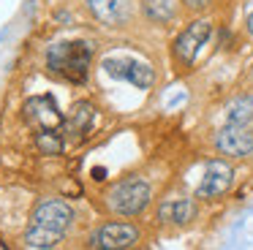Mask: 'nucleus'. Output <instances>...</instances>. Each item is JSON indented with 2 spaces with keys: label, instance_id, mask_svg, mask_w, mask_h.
Wrapping results in <instances>:
<instances>
[{
  "label": "nucleus",
  "instance_id": "f8f14e48",
  "mask_svg": "<svg viewBox=\"0 0 253 250\" xmlns=\"http://www.w3.org/2000/svg\"><path fill=\"white\" fill-rule=\"evenodd\" d=\"M93 125H95V106L93 103H87V101L74 103V109L68 112L66 128L71 130V133H77L79 139H84V136H90Z\"/></svg>",
  "mask_w": 253,
  "mask_h": 250
},
{
  "label": "nucleus",
  "instance_id": "a211bd4d",
  "mask_svg": "<svg viewBox=\"0 0 253 250\" xmlns=\"http://www.w3.org/2000/svg\"><path fill=\"white\" fill-rule=\"evenodd\" d=\"M245 30H248V36L253 38V11L248 14V19H245Z\"/></svg>",
  "mask_w": 253,
  "mask_h": 250
},
{
  "label": "nucleus",
  "instance_id": "7ed1b4c3",
  "mask_svg": "<svg viewBox=\"0 0 253 250\" xmlns=\"http://www.w3.org/2000/svg\"><path fill=\"white\" fill-rule=\"evenodd\" d=\"M150 199H153V190H150V185L139 177L120 179V182L112 185L109 193L104 196L106 209L115 212V215H123V217L142 215V212L147 209Z\"/></svg>",
  "mask_w": 253,
  "mask_h": 250
},
{
  "label": "nucleus",
  "instance_id": "f257e3e1",
  "mask_svg": "<svg viewBox=\"0 0 253 250\" xmlns=\"http://www.w3.org/2000/svg\"><path fill=\"white\" fill-rule=\"evenodd\" d=\"M74 223V209L60 199H49V201H41L36 207L33 217H30V226L25 231V245L28 248H55L66 231L71 228Z\"/></svg>",
  "mask_w": 253,
  "mask_h": 250
},
{
  "label": "nucleus",
  "instance_id": "423d86ee",
  "mask_svg": "<svg viewBox=\"0 0 253 250\" xmlns=\"http://www.w3.org/2000/svg\"><path fill=\"white\" fill-rule=\"evenodd\" d=\"M104 71L115 79H123V82H131L133 87L139 90H150L155 84V71L150 63L144 60H136V57H106L104 60Z\"/></svg>",
  "mask_w": 253,
  "mask_h": 250
},
{
  "label": "nucleus",
  "instance_id": "f3484780",
  "mask_svg": "<svg viewBox=\"0 0 253 250\" xmlns=\"http://www.w3.org/2000/svg\"><path fill=\"white\" fill-rule=\"evenodd\" d=\"M93 179H106V168L104 166H95L93 168Z\"/></svg>",
  "mask_w": 253,
  "mask_h": 250
},
{
  "label": "nucleus",
  "instance_id": "f03ea898",
  "mask_svg": "<svg viewBox=\"0 0 253 250\" xmlns=\"http://www.w3.org/2000/svg\"><path fill=\"white\" fill-rule=\"evenodd\" d=\"M90 57H93V43L87 41H63L49 46L46 52V65L55 71L57 76L82 84L87 82V71H90Z\"/></svg>",
  "mask_w": 253,
  "mask_h": 250
},
{
  "label": "nucleus",
  "instance_id": "20e7f679",
  "mask_svg": "<svg viewBox=\"0 0 253 250\" xmlns=\"http://www.w3.org/2000/svg\"><path fill=\"white\" fill-rule=\"evenodd\" d=\"M210 36H212V22L193 19L191 25L174 38V43H171V54H174V60L182 65V68H191V65L196 63L202 46L210 41Z\"/></svg>",
  "mask_w": 253,
  "mask_h": 250
},
{
  "label": "nucleus",
  "instance_id": "6e6552de",
  "mask_svg": "<svg viewBox=\"0 0 253 250\" xmlns=\"http://www.w3.org/2000/svg\"><path fill=\"white\" fill-rule=\"evenodd\" d=\"M231 185H234V168L220 158H212L204 166V177L196 188V199H218V196L229 193Z\"/></svg>",
  "mask_w": 253,
  "mask_h": 250
},
{
  "label": "nucleus",
  "instance_id": "9d476101",
  "mask_svg": "<svg viewBox=\"0 0 253 250\" xmlns=\"http://www.w3.org/2000/svg\"><path fill=\"white\" fill-rule=\"evenodd\" d=\"M87 8L95 19L109 25V27H120L131 19V5H128V0H87Z\"/></svg>",
  "mask_w": 253,
  "mask_h": 250
},
{
  "label": "nucleus",
  "instance_id": "9b49d317",
  "mask_svg": "<svg viewBox=\"0 0 253 250\" xmlns=\"http://www.w3.org/2000/svg\"><path fill=\"white\" fill-rule=\"evenodd\" d=\"M196 215V201L177 196V199H166L158 207V220L164 226H185L188 220H193Z\"/></svg>",
  "mask_w": 253,
  "mask_h": 250
},
{
  "label": "nucleus",
  "instance_id": "1a4fd4ad",
  "mask_svg": "<svg viewBox=\"0 0 253 250\" xmlns=\"http://www.w3.org/2000/svg\"><path fill=\"white\" fill-rule=\"evenodd\" d=\"M139 242V228L133 223H106L90 237V248L98 250H126Z\"/></svg>",
  "mask_w": 253,
  "mask_h": 250
},
{
  "label": "nucleus",
  "instance_id": "39448f33",
  "mask_svg": "<svg viewBox=\"0 0 253 250\" xmlns=\"http://www.w3.org/2000/svg\"><path fill=\"white\" fill-rule=\"evenodd\" d=\"M215 150L229 158H245L253 152V120H226V125L215 133Z\"/></svg>",
  "mask_w": 253,
  "mask_h": 250
},
{
  "label": "nucleus",
  "instance_id": "dca6fc26",
  "mask_svg": "<svg viewBox=\"0 0 253 250\" xmlns=\"http://www.w3.org/2000/svg\"><path fill=\"white\" fill-rule=\"evenodd\" d=\"M185 3V8H191V11H202V8H207L212 0H182Z\"/></svg>",
  "mask_w": 253,
  "mask_h": 250
},
{
  "label": "nucleus",
  "instance_id": "ddd939ff",
  "mask_svg": "<svg viewBox=\"0 0 253 250\" xmlns=\"http://www.w3.org/2000/svg\"><path fill=\"white\" fill-rule=\"evenodd\" d=\"M144 14H147V19L158 22V25L171 22L174 14H177L174 0H144Z\"/></svg>",
  "mask_w": 253,
  "mask_h": 250
},
{
  "label": "nucleus",
  "instance_id": "4468645a",
  "mask_svg": "<svg viewBox=\"0 0 253 250\" xmlns=\"http://www.w3.org/2000/svg\"><path fill=\"white\" fill-rule=\"evenodd\" d=\"M36 147H39L44 155H60L63 152L60 130H36Z\"/></svg>",
  "mask_w": 253,
  "mask_h": 250
},
{
  "label": "nucleus",
  "instance_id": "2eb2a0df",
  "mask_svg": "<svg viewBox=\"0 0 253 250\" xmlns=\"http://www.w3.org/2000/svg\"><path fill=\"white\" fill-rule=\"evenodd\" d=\"M229 120H234V123L253 120V103H251V98H237V101L229 106Z\"/></svg>",
  "mask_w": 253,
  "mask_h": 250
},
{
  "label": "nucleus",
  "instance_id": "0eeeda50",
  "mask_svg": "<svg viewBox=\"0 0 253 250\" xmlns=\"http://www.w3.org/2000/svg\"><path fill=\"white\" fill-rule=\"evenodd\" d=\"M25 120L33 125L36 130H60L66 128V117L60 114L57 103L49 95H36L25 101Z\"/></svg>",
  "mask_w": 253,
  "mask_h": 250
}]
</instances>
